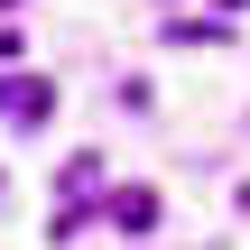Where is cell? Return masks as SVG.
<instances>
[{
  "instance_id": "cell-1",
  "label": "cell",
  "mask_w": 250,
  "mask_h": 250,
  "mask_svg": "<svg viewBox=\"0 0 250 250\" xmlns=\"http://www.w3.org/2000/svg\"><path fill=\"white\" fill-rule=\"evenodd\" d=\"M0 111H9V121H46V111H56V83H46V74H0Z\"/></svg>"
},
{
  "instance_id": "cell-2",
  "label": "cell",
  "mask_w": 250,
  "mask_h": 250,
  "mask_svg": "<svg viewBox=\"0 0 250 250\" xmlns=\"http://www.w3.org/2000/svg\"><path fill=\"white\" fill-rule=\"evenodd\" d=\"M102 213H111V232H158V195H148V186H121Z\"/></svg>"
}]
</instances>
